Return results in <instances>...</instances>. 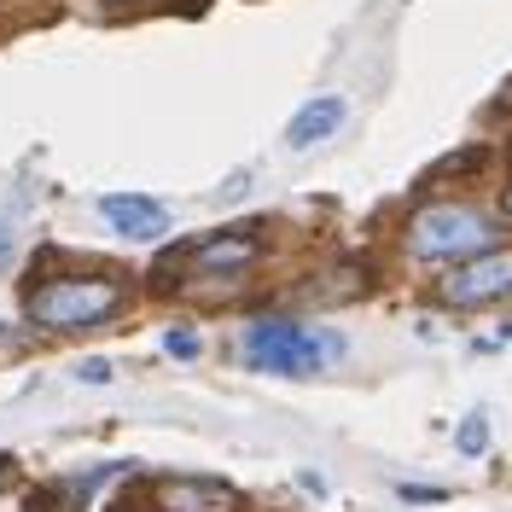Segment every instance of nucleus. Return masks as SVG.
<instances>
[{
	"label": "nucleus",
	"instance_id": "nucleus-1",
	"mask_svg": "<svg viewBox=\"0 0 512 512\" xmlns=\"http://www.w3.org/2000/svg\"><path fill=\"white\" fill-rule=\"evenodd\" d=\"M239 350L251 367L262 373H286V379H309L320 373L332 355H344V338H332V332H320V326H303V320H251L245 326V338H239Z\"/></svg>",
	"mask_w": 512,
	"mask_h": 512
},
{
	"label": "nucleus",
	"instance_id": "nucleus-2",
	"mask_svg": "<svg viewBox=\"0 0 512 512\" xmlns=\"http://www.w3.org/2000/svg\"><path fill=\"white\" fill-rule=\"evenodd\" d=\"M489 239H495V227L472 204H425L414 222H408V251L425 256V262L478 256V251H489Z\"/></svg>",
	"mask_w": 512,
	"mask_h": 512
},
{
	"label": "nucleus",
	"instance_id": "nucleus-3",
	"mask_svg": "<svg viewBox=\"0 0 512 512\" xmlns=\"http://www.w3.org/2000/svg\"><path fill=\"white\" fill-rule=\"evenodd\" d=\"M117 303H123V286H111V280H47L30 291L24 315L47 332H82V326L117 315Z\"/></svg>",
	"mask_w": 512,
	"mask_h": 512
},
{
	"label": "nucleus",
	"instance_id": "nucleus-4",
	"mask_svg": "<svg viewBox=\"0 0 512 512\" xmlns=\"http://www.w3.org/2000/svg\"><path fill=\"white\" fill-rule=\"evenodd\" d=\"M512 291V251H478L472 262H460L443 280V297L472 309V303H489V297H507Z\"/></svg>",
	"mask_w": 512,
	"mask_h": 512
},
{
	"label": "nucleus",
	"instance_id": "nucleus-5",
	"mask_svg": "<svg viewBox=\"0 0 512 512\" xmlns=\"http://www.w3.org/2000/svg\"><path fill=\"white\" fill-rule=\"evenodd\" d=\"M99 216L117 227L123 239H134V245H152V239L169 233V204L146 198V192H105L99 198Z\"/></svg>",
	"mask_w": 512,
	"mask_h": 512
},
{
	"label": "nucleus",
	"instance_id": "nucleus-6",
	"mask_svg": "<svg viewBox=\"0 0 512 512\" xmlns=\"http://www.w3.org/2000/svg\"><path fill=\"white\" fill-rule=\"evenodd\" d=\"M344 117H350L344 94H315V99H303V105L291 111V123H286V152H315L320 140H332V134L344 128Z\"/></svg>",
	"mask_w": 512,
	"mask_h": 512
},
{
	"label": "nucleus",
	"instance_id": "nucleus-7",
	"mask_svg": "<svg viewBox=\"0 0 512 512\" xmlns=\"http://www.w3.org/2000/svg\"><path fill=\"white\" fill-rule=\"evenodd\" d=\"M187 262H192V274H239V268L256 262V239L245 227H239V233H216V239H204Z\"/></svg>",
	"mask_w": 512,
	"mask_h": 512
},
{
	"label": "nucleus",
	"instance_id": "nucleus-8",
	"mask_svg": "<svg viewBox=\"0 0 512 512\" xmlns=\"http://www.w3.org/2000/svg\"><path fill=\"white\" fill-rule=\"evenodd\" d=\"M454 443H460V454H483V448H489V419L466 414V425H460V437H454Z\"/></svg>",
	"mask_w": 512,
	"mask_h": 512
},
{
	"label": "nucleus",
	"instance_id": "nucleus-9",
	"mask_svg": "<svg viewBox=\"0 0 512 512\" xmlns=\"http://www.w3.org/2000/svg\"><path fill=\"white\" fill-rule=\"evenodd\" d=\"M163 350H169V355H181V361H192V355H198V332H187V326L163 332Z\"/></svg>",
	"mask_w": 512,
	"mask_h": 512
},
{
	"label": "nucleus",
	"instance_id": "nucleus-10",
	"mask_svg": "<svg viewBox=\"0 0 512 512\" xmlns=\"http://www.w3.org/2000/svg\"><path fill=\"white\" fill-rule=\"evenodd\" d=\"M76 379H82V384H111L117 373H111V361H82V367H76Z\"/></svg>",
	"mask_w": 512,
	"mask_h": 512
},
{
	"label": "nucleus",
	"instance_id": "nucleus-11",
	"mask_svg": "<svg viewBox=\"0 0 512 512\" xmlns=\"http://www.w3.org/2000/svg\"><path fill=\"white\" fill-rule=\"evenodd\" d=\"M507 216H512V187H507Z\"/></svg>",
	"mask_w": 512,
	"mask_h": 512
},
{
	"label": "nucleus",
	"instance_id": "nucleus-12",
	"mask_svg": "<svg viewBox=\"0 0 512 512\" xmlns=\"http://www.w3.org/2000/svg\"><path fill=\"white\" fill-rule=\"evenodd\" d=\"M507 105H512V88H507Z\"/></svg>",
	"mask_w": 512,
	"mask_h": 512
},
{
	"label": "nucleus",
	"instance_id": "nucleus-13",
	"mask_svg": "<svg viewBox=\"0 0 512 512\" xmlns=\"http://www.w3.org/2000/svg\"><path fill=\"white\" fill-rule=\"evenodd\" d=\"M111 6H123V0H111Z\"/></svg>",
	"mask_w": 512,
	"mask_h": 512
}]
</instances>
